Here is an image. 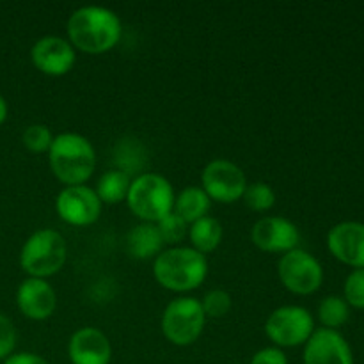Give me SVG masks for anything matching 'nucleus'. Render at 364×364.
Returning <instances> with one entry per match:
<instances>
[{"instance_id":"obj_13","label":"nucleus","mask_w":364,"mask_h":364,"mask_svg":"<svg viewBox=\"0 0 364 364\" xmlns=\"http://www.w3.org/2000/svg\"><path fill=\"white\" fill-rule=\"evenodd\" d=\"M327 247L338 262L354 269H364V224L345 220L331 228Z\"/></svg>"},{"instance_id":"obj_25","label":"nucleus","mask_w":364,"mask_h":364,"mask_svg":"<svg viewBox=\"0 0 364 364\" xmlns=\"http://www.w3.org/2000/svg\"><path fill=\"white\" fill-rule=\"evenodd\" d=\"M201 308L205 311L206 318H223L230 313L231 309V297L228 291L224 290H210L206 291L203 297Z\"/></svg>"},{"instance_id":"obj_4","label":"nucleus","mask_w":364,"mask_h":364,"mask_svg":"<svg viewBox=\"0 0 364 364\" xmlns=\"http://www.w3.org/2000/svg\"><path fill=\"white\" fill-rule=\"evenodd\" d=\"M174 191L167 178L156 173H142L132 180L127 203L130 212L142 223L156 224L174 208Z\"/></svg>"},{"instance_id":"obj_27","label":"nucleus","mask_w":364,"mask_h":364,"mask_svg":"<svg viewBox=\"0 0 364 364\" xmlns=\"http://www.w3.org/2000/svg\"><path fill=\"white\" fill-rule=\"evenodd\" d=\"M16 329L9 316L0 313V361L11 358L16 347Z\"/></svg>"},{"instance_id":"obj_9","label":"nucleus","mask_w":364,"mask_h":364,"mask_svg":"<svg viewBox=\"0 0 364 364\" xmlns=\"http://www.w3.org/2000/svg\"><path fill=\"white\" fill-rule=\"evenodd\" d=\"M201 188L206 192L210 201L224 203V205H231L242 199L247 187L244 171L237 164L223 159L206 164L201 174Z\"/></svg>"},{"instance_id":"obj_15","label":"nucleus","mask_w":364,"mask_h":364,"mask_svg":"<svg viewBox=\"0 0 364 364\" xmlns=\"http://www.w3.org/2000/svg\"><path fill=\"white\" fill-rule=\"evenodd\" d=\"M16 304L21 315L27 318L41 322L50 318L57 308V295L52 284L46 283V279H36L28 277L18 287Z\"/></svg>"},{"instance_id":"obj_2","label":"nucleus","mask_w":364,"mask_h":364,"mask_svg":"<svg viewBox=\"0 0 364 364\" xmlns=\"http://www.w3.org/2000/svg\"><path fill=\"white\" fill-rule=\"evenodd\" d=\"M208 274V259L192 247H171L153 262L156 283L169 291L185 294L201 287Z\"/></svg>"},{"instance_id":"obj_24","label":"nucleus","mask_w":364,"mask_h":364,"mask_svg":"<svg viewBox=\"0 0 364 364\" xmlns=\"http://www.w3.org/2000/svg\"><path fill=\"white\" fill-rule=\"evenodd\" d=\"M156 228H159L160 235H162L164 244L174 245V247L188 235V224L174 212H171L160 223H156Z\"/></svg>"},{"instance_id":"obj_8","label":"nucleus","mask_w":364,"mask_h":364,"mask_svg":"<svg viewBox=\"0 0 364 364\" xmlns=\"http://www.w3.org/2000/svg\"><path fill=\"white\" fill-rule=\"evenodd\" d=\"M277 276L291 294L311 295L322 287L323 270L315 256L302 249H294L281 256L277 263Z\"/></svg>"},{"instance_id":"obj_29","label":"nucleus","mask_w":364,"mask_h":364,"mask_svg":"<svg viewBox=\"0 0 364 364\" xmlns=\"http://www.w3.org/2000/svg\"><path fill=\"white\" fill-rule=\"evenodd\" d=\"M119 148H123V151H121V149H117L116 155H132V153H134V155H139V151H142L141 144H135V148L132 149L130 144H128V141L121 142ZM142 155H144V153H142ZM130 159H134V162L139 164V167H141L142 164L139 162V160H142L144 156H128V159H117V162H119V171L127 173L128 176H130Z\"/></svg>"},{"instance_id":"obj_26","label":"nucleus","mask_w":364,"mask_h":364,"mask_svg":"<svg viewBox=\"0 0 364 364\" xmlns=\"http://www.w3.org/2000/svg\"><path fill=\"white\" fill-rule=\"evenodd\" d=\"M343 291L348 306L364 309V269H355L348 274Z\"/></svg>"},{"instance_id":"obj_17","label":"nucleus","mask_w":364,"mask_h":364,"mask_svg":"<svg viewBox=\"0 0 364 364\" xmlns=\"http://www.w3.org/2000/svg\"><path fill=\"white\" fill-rule=\"evenodd\" d=\"M164 240L156 224L141 223L130 230L127 237L128 255L135 259H151L162 252Z\"/></svg>"},{"instance_id":"obj_19","label":"nucleus","mask_w":364,"mask_h":364,"mask_svg":"<svg viewBox=\"0 0 364 364\" xmlns=\"http://www.w3.org/2000/svg\"><path fill=\"white\" fill-rule=\"evenodd\" d=\"M212 201L201 187H187L174 198L173 212L191 226L196 220L208 215Z\"/></svg>"},{"instance_id":"obj_7","label":"nucleus","mask_w":364,"mask_h":364,"mask_svg":"<svg viewBox=\"0 0 364 364\" xmlns=\"http://www.w3.org/2000/svg\"><path fill=\"white\" fill-rule=\"evenodd\" d=\"M315 333L311 313L301 306H283L270 313L265 322V334L277 348L306 345Z\"/></svg>"},{"instance_id":"obj_28","label":"nucleus","mask_w":364,"mask_h":364,"mask_svg":"<svg viewBox=\"0 0 364 364\" xmlns=\"http://www.w3.org/2000/svg\"><path fill=\"white\" fill-rule=\"evenodd\" d=\"M249 364H288V358L281 348L267 347L256 352Z\"/></svg>"},{"instance_id":"obj_23","label":"nucleus","mask_w":364,"mask_h":364,"mask_svg":"<svg viewBox=\"0 0 364 364\" xmlns=\"http://www.w3.org/2000/svg\"><path fill=\"white\" fill-rule=\"evenodd\" d=\"M21 142L31 153H48L53 142V135L46 124H31L25 128Z\"/></svg>"},{"instance_id":"obj_18","label":"nucleus","mask_w":364,"mask_h":364,"mask_svg":"<svg viewBox=\"0 0 364 364\" xmlns=\"http://www.w3.org/2000/svg\"><path fill=\"white\" fill-rule=\"evenodd\" d=\"M187 237L191 240V247L206 256L208 252L215 251L220 245V242H223V224L217 219H213V217L206 215L188 226Z\"/></svg>"},{"instance_id":"obj_11","label":"nucleus","mask_w":364,"mask_h":364,"mask_svg":"<svg viewBox=\"0 0 364 364\" xmlns=\"http://www.w3.org/2000/svg\"><path fill=\"white\" fill-rule=\"evenodd\" d=\"M251 240L265 252H287L297 249L301 233L291 220L284 217H263L252 226Z\"/></svg>"},{"instance_id":"obj_1","label":"nucleus","mask_w":364,"mask_h":364,"mask_svg":"<svg viewBox=\"0 0 364 364\" xmlns=\"http://www.w3.org/2000/svg\"><path fill=\"white\" fill-rule=\"evenodd\" d=\"M121 20L114 11L102 6H84L68 20V38L73 48L85 53H105L121 39Z\"/></svg>"},{"instance_id":"obj_10","label":"nucleus","mask_w":364,"mask_h":364,"mask_svg":"<svg viewBox=\"0 0 364 364\" xmlns=\"http://www.w3.org/2000/svg\"><path fill=\"white\" fill-rule=\"evenodd\" d=\"M55 210L64 223L71 226H89L102 213V201L95 188L87 185L64 187L55 199Z\"/></svg>"},{"instance_id":"obj_20","label":"nucleus","mask_w":364,"mask_h":364,"mask_svg":"<svg viewBox=\"0 0 364 364\" xmlns=\"http://www.w3.org/2000/svg\"><path fill=\"white\" fill-rule=\"evenodd\" d=\"M130 176L119 169L107 171L100 176L98 185H96L95 192L100 198V201L107 203V205H117V203L127 201L128 191H130Z\"/></svg>"},{"instance_id":"obj_16","label":"nucleus","mask_w":364,"mask_h":364,"mask_svg":"<svg viewBox=\"0 0 364 364\" xmlns=\"http://www.w3.org/2000/svg\"><path fill=\"white\" fill-rule=\"evenodd\" d=\"M68 358L71 364H110L112 345L100 329L84 327L71 336Z\"/></svg>"},{"instance_id":"obj_3","label":"nucleus","mask_w":364,"mask_h":364,"mask_svg":"<svg viewBox=\"0 0 364 364\" xmlns=\"http://www.w3.org/2000/svg\"><path fill=\"white\" fill-rule=\"evenodd\" d=\"M48 164L53 176L66 187L84 185L95 173L96 151L84 135L68 132L53 137Z\"/></svg>"},{"instance_id":"obj_12","label":"nucleus","mask_w":364,"mask_h":364,"mask_svg":"<svg viewBox=\"0 0 364 364\" xmlns=\"http://www.w3.org/2000/svg\"><path fill=\"white\" fill-rule=\"evenodd\" d=\"M31 59L36 70L50 77H63L75 66V48L68 39L59 36H45L38 39L31 50Z\"/></svg>"},{"instance_id":"obj_14","label":"nucleus","mask_w":364,"mask_h":364,"mask_svg":"<svg viewBox=\"0 0 364 364\" xmlns=\"http://www.w3.org/2000/svg\"><path fill=\"white\" fill-rule=\"evenodd\" d=\"M304 364H354L350 345L338 331L316 329L304 345Z\"/></svg>"},{"instance_id":"obj_22","label":"nucleus","mask_w":364,"mask_h":364,"mask_svg":"<svg viewBox=\"0 0 364 364\" xmlns=\"http://www.w3.org/2000/svg\"><path fill=\"white\" fill-rule=\"evenodd\" d=\"M242 199H244L247 208L255 210V212H267L276 203V194H274L270 185L263 183V181H256V183H251L245 187Z\"/></svg>"},{"instance_id":"obj_6","label":"nucleus","mask_w":364,"mask_h":364,"mask_svg":"<svg viewBox=\"0 0 364 364\" xmlns=\"http://www.w3.org/2000/svg\"><path fill=\"white\" fill-rule=\"evenodd\" d=\"M206 315L201 302L194 297L174 299L164 309L162 327L164 336L176 347H188L196 343L205 329Z\"/></svg>"},{"instance_id":"obj_31","label":"nucleus","mask_w":364,"mask_h":364,"mask_svg":"<svg viewBox=\"0 0 364 364\" xmlns=\"http://www.w3.org/2000/svg\"><path fill=\"white\" fill-rule=\"evenodd\" d=\"M7 119V102L4 100V96L0 95V124H4V121Z\"/></svg>"},{"instance_id":"obj_5","label":"nucleus","mask_w":364,"mask_h":364,"mask_svg":"<svg viewBox=\"0 0 364 364\" xmlns=\"http://www.w3.org/2000/svg\"><path fill=\"white\" fill-rule=\"evenodd\" d=\"M68 259V245L63 235L55 230H38L25 240L20 252V265L28 277L46 279L64 267Z\"/></svg>"},{"instance_id":"obj_30","label":"nucleus","mask_w":364,"mask_h":364,"mask_svg":"<svg viewBox=\"0 0 364 364\" xmlns=\"http://www.w3.org/2000/svg\"><path fill=\"white\" fill-rule=\"evenodd\" d=\"M4 364H50L46 359H43L41 355L32 354V352H20V354H13L11 358H7Z\"/></svg>"},{"instance_id":"obj_21","label":"nucleus","mask_w":364,"mask_h":364,"mask_svg":"<svg viewBox=\"0 0 364 364\" xmlns=\"http://www.w3.org/2000/svg\"><path fill=\"white\" fill-rule=\"evenodd\" d=\"M348 316H350V309H348L347 301L338 295H329L323 299L318 306V320L323 326V329L336 331L343 323H347Z\"/></svg>"}]
</instances>
